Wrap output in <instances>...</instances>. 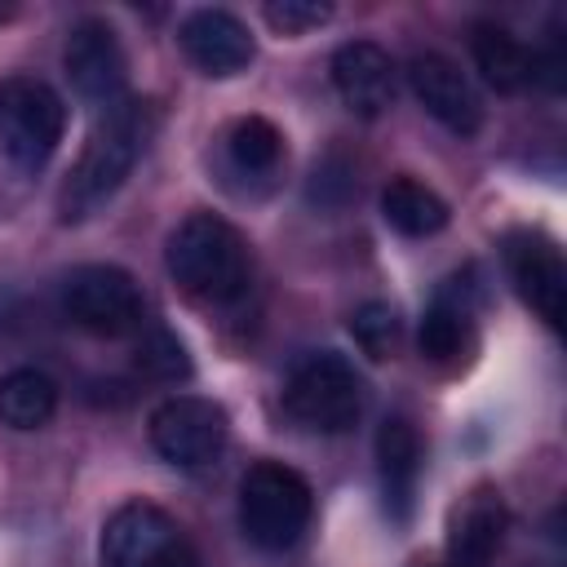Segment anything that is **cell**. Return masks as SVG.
Segmentation results:
<instances>
[{
	"instance_id": "cell-1",
	"label": "cell",
	"mask_w": 567,
	"mask_h": 567,
	"mask_svg": "<svg viewBox=\"0 0 567 567\" xmlns=\"http://www.w3.org/2000/svg\"><path fill=\"white\" fill-rule=\"evenodd\" d=\"M155 137V111L137 97H124L102 111L93 133L84 137V151L71 168V177L58 190V213L62 221H89L102 204L115 199V190L133 177L137 159L146 155Z\"/></svg>"
},
{
	"instance_id": "cell-2",
	"label": "cell",
	"mask_w": 567,
	"mask_h": 567,
	"mask_svg": "<svg viewBox=\"0 0 567 567\" xmlns=\"http://www.w3.org/2000/svg\"><path fill=\"white\" fill-rule=\"evenodd\" d=\"M164 266L186 297L213 306L244 297L252 275L244 235L217 213H190L186 221H177L164 244Z\"/></svg>"
},
{
	"instance_id": "cell-3",
	"label": "cell",
	"mask_w": 567,
	"mask_h": 567,
	"mask_svg": "<svg viewBox=\"0 0 567 567\" xmlns=\"http://www.w3.org/2000/svg\"><path fill=\"white\" fill-rule=\"evenodd\" d=\"M310 483L284 461H257L239 478V527L266 554L292 549L310 527Z\"/></svg>"
},
{
	"instance_id": "cell-4",
	"label": "cell",
	"mask_w": 567,
	"mask_h": 567,
	"mask_svg": "<svg viewBox=\"0 0 567 567\" xmlns=\"http://www.w3.org/2000/svg\"><path fill=\"white\" fill-rule=\"evenodd\" d=\"M284 412L310 434H346L363 416V377L337 350L306 354L284 381Z\"/></svg>"
},
{
	"instance_id": "cell-5",
	"label": "cell",
	"mask_w": 567,
	"mask_h": 567,
	"mask_svg": "<svg viewBox=\"0 0 567 567\" xmlns=\"http://www.w3.org/2000/svg\"><path fill=\"white\" fill-rule=\"evenodd\" d=\"M66 133V102L35 75L0 80V151L13 168L40 173Z\"/></svg>"
},
{
	"instance_id": "cell-6",
	"label": "cell",
	"mask_w": 567,
	"mask_h": 567,
	"mask_svg": "<svg viewBox=\"0 0 567 567\" xmlns=\"http://www.w3.org/2000/svg\"><path fill=\"white\" fill-rule=\"evenodd\" d=\"M102 567H199L186 527L151 501H128L102 523Z\"/></svg>"
},
{
	"instance_id": "cell-7",
	"label": "cell",
	"mask_w": 567,
	"mask_h": 567,
	"mask_svg": "<svg viewBox=\"0 0 567 567\" xmlns=\"http://www.w3.org/2000/svg\"><path fill=\"white\" fill-rule=\"evenodd\" d=\"M62 310L75 328L93 337H137L146 328V297L137 279L120 266L93 261L75 266L62 284Z\"/></svg>"
},
{
	"instance_id": "cell-8",
	"label": "cell",
	"mask_w": 567,
	"mask_h": 567,
	"mask_svg": "<svg viewBox=\"0 0 567 567\" xmlns=\"http://www.w3.org/2000/svg\"><path fill=\"white\" fill-rule=\"evenodd\" d=\"M146 434H151V447L159 461H168L177 470H208L226 452L230 416L221 403H213L204 394H173V399L155 403Z\"/></svg>"
},
{
	"instance_id": "cell-9",
	"label": "cell",
	"mask_w": 567,
	"mask_h": 567,
	"mask_svg": "<svg viewBox=\"0 0 567 567\" xmlns=\"http://www.w3.org/2000/svg\"><path fill=\"white\" fill-rule=\"evenodd\" d=\"M62 66L71 89L89 102V106H115L124 102V84H128V58L120 35L102 22V18H84L71 27L66 49H62Z\"/></svg>"
},
{
	"instance_id": "cell-10",
	"label": "cell",
	"mask_w": 567,
	"mask_h": 567,
	"mask_svg": "<svg viewBox=\"0 0 567 567\" xmlns=\"http://www.w3.org/2000/svg\"><path fill=\"white\" fill-rule=\"evenodd\" d=\"M501 252H505V270H509L514 292L549 328H558L567 315V261H563L558 244L545 230H509Z\"/></svg>"
},
{
	"instance_id": "cell-11",
	"label": "cell",
	"mask_w": 567,
	"mask_h": 567,
	"mask_svg": "<svg viewBox=\"0 0 567 567\" xmlns=\"http://www.w3.org/2000/svg\"><path fill=\"white\" fill-rule=\"evenodd\" d=\"M408 84L416 93V102L425 106V115H434L447 133L456 137H474L483 128V97L470 84V75L443 58V53H416L408 62Z\"/></svg>"
},
{
	"instance_id": "cell-12",
	"label": "cell",
	"mask_w": 567,
	"mask_h": 567,
	"mask_svg": "<svg viewBox=\"0 0 567 567\" xmlns=\"http://www.w3.org/2000/svg\"><path fill=\"white\" fill-rule=\"evenodd\" d=\"M177 44L190 58V66L199 75H213V80H230V75L248 71V62L257 58L252 31L235 13H226V9H195V13H186L182 27H177Z\"/></svg>"
},
{
	"instance_id": "cell-13",
	"label": "cell",
	"mask_w": 567,
	"mask_h": 567,
	"mask_svg": "<svg viewBox=\"0 0 567 567\" xmlns=\"http://www.w3.org/2000/svg\"><path fill=\"white\" fill-rule=\"evenodd\" d=\"M332 89L354 115L377 120L394 106V58L377 40H346L332 53Z\"/></svg>"
},
{
	"instance_id": "cell-14",
	"label": "cell",
	"mask_w": 567,
	"mask_h": 567,
	"mask_svg": "<svg viewBox=\"0 0 567 567\" xmlns=\"http://www.w3.org/2000/svg\"><path fill=\"white\" fill-rule=\"evenodd\" d=\"M509 514L496 487L478 483L470 496H461V505L452 509L447 523V563L452 567H492L501 540H505Z\"/></svg>"
},
{
	"instance_id": "cell-15",
	"label": "cell",
	"mask_w": 567,
	"mask_h": 567,
	"mask_svg": "<svg viewBox=\"0 0 567 567\" xmlns=\"http://www.w3.org/2000/svg\"><path fill=\"white\" fill-rule=\"evenodd\" d=\"M377 478L385 509L403 523L412 514L416 478H421V434L408 416H385L377 430Z\"/></svg>"
},
{
	"instance_id": "cell-16",
	"label": "cell",
	"mask_w": 567,
	"mask_h": 567,
	"mask_svg": "<svg viewBox=\"0 0 567 567\" xmlns=\"http://www.w3.org/2000/svg\"><path fill=\"white\" fill-rule=\"evenodd\" d=\"M470 53H474L478 75L496 93H523L527 84H536V53L501 22H474Z\"/></svg>"
},
{
	"instance_id": "cell-17",
	"label": "cell",
	"mask_w": 567,
	"mask_h": 567,
	"mask_svg": "<svg viewBox=\"0 0 567 567\" xmlns=\"http://www.w3.org/2000/svg\"><path fill=\"white\" fill-rule=\"evenodd\" d=\"M381 217L390 230L408 235V239H430L447 226V199L439 190H430L425 182L416 177H390L385 190H381Z\"/></svg>"
},
{
	"instance_id": "cell-18",
	"label": "cell",
	"mask_w": 567,
	"mask_h": 567,
	"mask_svg": "<svg viewBox=\"0 0 567 567\" xmlns=\"http://www.w3.org/2000/svg\"><path fill=\"white\" fill-rule=\"evenodd\" d=\"M58 412V381L40 368H13L0 377V425L9 430H40Z\"/></svg>"
},
{
	"instance_id": "cell-19",
	"label": "cell",
	"mask_w": 567,
	"mask_h": 567,
	"mask_svg": "<svg viewBox=\"0 0 567 567\" xmlns=\"http://www.w3.org/2000/svg\"><path fill=\"white\" fill-rule=\"evenodd\" d=\"M465 332H470V301L461 292V279H452L421 315V328H416V346L425 359L434 363H447L461 354L465 346Z\"/></svg>"
},
{
	"instance_id": "cell-20",
	"label": "cell",
	"mask_w": 567,
	"mask_h": 567,
	"mask_svg": "<svg viewBox=\"0 0 567 567\" xmlns=\"http://www.w3.org/2000/svg\"><path fill=\"white\" fill-rule=\"evenodd\" d=\"M226 159L244 177H275L284 164V133L266 115H239L226 128Z\"/></svg>"
},
{
	"instance_id": "cell-21",
	"label": "cell",
	"mask_w": 567,
	"mask_h": 567,
	"mask_svg": "<svg viewBox=\"0 0 567 567\" xmlns=\"http://www.w3.org/2000/svg\"><path fill=\"white\" fill-rule=\"evenodd\" d=\"M133 359H137V372H146L151 381H164V385L190 377V354H186L182 337L168 332L164 323H151V328L137 332V354Z\"/></svg>"
},
{
	"instance_id": "cell-22",
	"label": "cell",
	"mask_w": 567,
	"mask_h": 567,
	"mask_svg": "<svg viewBox=\"0 0 567 567\" xmlns=\"http://www.w3.org/2000/svg\"><path fill=\"white\" fill-rule=\"evenodd\" d=\"M350 332L368 359H390L399 346V310L390 301H363L350 315Z\"/></svg>"
},
{
	"instance_id": "cell-23",
	"label": "cell",
	"mask_w": 567,
	"mask_h": 567,
	"mask_svg": "<svg viewBox=\"0 0 567 567\" xmlns=\"http://www.w3.org/2000/svg\"><path fill=\"white\" fill-rule=\"evenodd\" d=\"M332 18V4L323 0H270L266 4V22L284 35H306L315 27H323Z\"/></svg>"
}]
</instances>
